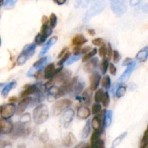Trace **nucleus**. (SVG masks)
<instances>
[{
  "mask_svg": "<svg viewBox=\"0 0 148 148\" xmlns=\"http://www.w3.org/2000/svg\"><path fill=\"white\" fill-rule=\"evenodd\" d=\"M30 121V116L29 114H23L20 118V122L22 123H26L29 122Z\"/></svg>",
  "mask_w": 148,
  "mask_h": 148,
  "instance_id": "nucleus-42",
  "label": "nucleus"
},
{
  "mask_svg": "<svg viewBox=\"0 0 148 148\" xmlns=\"http://www.w3.org/2000/svg\"><path fill=\"white\" fill-rule=\"evenodd\" d=\"M49 116V108L45 104L38 105L33 109V119L36 124H43L48 119Z\"/></svg>",
  "mask_w": 148,
  "mask_h": 148,
  "instance_id": "nucleus-1",
  "label": "nucleus"
},
{
  "mask_svg": "<svg viewBox=\"0 0 148 148\" xmlns=\"http://www.w3.org/2000/svg\"><path fill=\"white\" fill-rule=\"evenodd\" d=\"M90 116V111L87 106H82L77 110V116L81 119H86Z\"/></svg>",
  "mask_w": 148,
  "mask_h": 148,
  "instance_id": "nucleus-20",
  "label": "nucleus"
},
{
  "mask_svg": "<svg viewBox=\"0 0 148 148\" xmlns=\"http://www.w3.org/2000/svg\"><path fill=\"white\" fill-rule=\"evenodd\" d=\"M148 57V47L146 46L144 49L140 50L136 55V59L141 62H145Z\"/></svg>",
  "mask_w": 148,
  "mask_h": 148,
  "instance_id": "nucleus-22",
  "label": "nucleus"
},
{
  "mask_svg": "<svg viewBox=\"0 0 148 148\" xmlns=\"http://www.w3.org/2000/svg\"><path fill=\"white\" fill-rule=\"evenodd\" d=\"M81 58V56L79 53H77V54H75L74 56H71V57L68 58V59L66 60V65H71L72 64L75 62H77L78 60H79V59Z\"/></svg>",
  "mask_w": 148,
  "mask_h": 148,
  "instance_id": "nucleus-32",
  "label": "nucleus"
},
{
  "mask_svg": "<svg viewBox=\"0 0 148 148\" xmlns=\"http://www.w3.org/2000/svg\"><path fill=\"white\" fill-rule=\"evenodd\" d=\"M97 51L98 50H97L96 48L93 49L92 51H90L89 53H87L86 55H85V56L82 57V62H88V60H90V59L92 56H94L95 54H96Z\"/></svg>",
  "mask_w": 148,
  "mask_h": 148,
  "instance_id": "nucleus-29",
  "label": "nucleus"
},
{
  "mask_svg": "<svg viewBox=\"0 0 148 148\" xmlns=\"http://www.w3.org/2000/svg\"><path fill=\"white\" fill-rule=\"evenodd\" d=\"M55 76H56V80H57V82L64 83L68 79H69V77L71 76V72L69 70H68V69L63 71L61 70Z\"/></svg>",
  "mask_w": 148,
  "mask_h": 148,
  "instance_id": "nucleus-18",
  "label": "nucleus"
},
{
  "mask_svg": "<svg viewBox=\"0 0 148 148\" xmlns=\"http://www.w3.org/2000/svg\"><path fill=\"white\" fill-rule=\"evenodd\" d=\"M88 41L86 38H85V36H83L82 35H77L76 36L72 38V44L75 45V46H79L80 45L84 44L86 42Z\"/></svg>",
  "mask_w": 148,
  "mask_h": 148,
  "instance_id": "nucleus-23",
  "label": "nucleus"
},
{
  "mask_svg": "<svg viewBox=\"0 0 148 148\" xmlns=\"http://www.w3.org/2000/svg\"><path fill=\"white\" fill-rule=\"evenodd\" d=\"M101 106L100 105L99 103H95V104H93V106H92V114H94V115H97V114L101 111Z\"/></svg>",
  "mask_w": 148,
  "mask_h": 148,
  "instance_id": "nucleus-37",
  "label": "nucleus"
},
{
  "mask_svg": "<svg viewBox=\"0 0 148 148\" xmlns=\"http://www.w3.org/2000/svg\"><path fill=\"white\" fill-rule=\"evenodd\" d=\"M112 117H113V112L111 110H108L106 111V114L104 115V124L106 127L111 125L112 122Z\"/></svg>",
  "mask_w": 148,
  "mask_h": 148,
  "instance_id": "nucleus-26",
  "label": "nucleus"
},
{
  "mask_svg": "<svg viewBox=\"0 0 148 148\" xmlns=\"http://www.w3.org/2000/svg\"><path fill=\"white\" fill-rule=\"evenodd\" d=\"M111 53H112V49H111V46L110 45V43H108V48H106V56L104 59H106L107 60H109L111 59Z\"/></svg>",
  "mask_w": 148,
  "mask_h": 148,
  "instance_id": "nucleus-41",
  "label": "nucleus"
},
{
  "mask_svg": "<svg viewBox=\"0 0 148 148\" xmlns=\"http://www.w3.org/2000/svg\"><path fill=\"white\" fill-rule=\"evenodd\" d=\"M108 65H109L108 64V60H107L106 59H104L102 61L101 64V69L103 75H105V74L106 73L107 70H108Z\"/></svg>",
  "mask_w": 148,
  "mask_h": 148,
  "instance_id": "nucleus-35",
  "label": "nucleus"
},
{
  "mask_svg": "<svg viewBox=\"0 0 148 148\" xmlns=\"http://www.w3.org/2000/svg\"><path fill=\"white\" fill-rule=\"evenodd\" d=\"M72 140H75V137H74L72 134H69V135L66 137V144L67 145H69L72 144V143H74V141Z\"/></svg>",
  "mask_w": 148,
  "mask_h": 148,
  "instance_id": "nucleus-45",
  "label": "nucleus"
},
{
  "mask_svg": "<svg viewBox=\"0 0 148 148\" xmlns=\"http://www.w3.org/2000/svg\"><path fill=\"white\" fill-rule=\"evenodd\" d=\"M90 121H88L84 127L83 130L82 132V138H86L90 133Z\"/></svg>",
  "mask_w": 148,
  "mask_h": 148,
  "instance_id": "nucleus-27",
  "label": "nucleus"
},
{
  "mask_svg": "<svg viewBox=\"0 0 148 148\" xmlns=\"http://www.w3.org/2000/svg\"><path fill=\"white\" fill-rule=\"evenodd\" d=\"M13 129V124L11 121L8 119H2L0 120V132L3 134H10L12 132Z\"/></svg>",
  "mask_w": 148,
  "mask_h": 148,
  "instance_id": "nucleus-12",
  "label": "nucleus"
},
{
  "mask_svg": "<svg viewBox=\"0 0 148 148\" xmlns=\"http://www.w3.org/2000/svg\"><path fill=\"white\" fill-rule=\"evenodd\" d=\"M16 101H17V98H14V97H12L11 98L9 99V101H10V103H14Z\"/></svg>",
  "mask_w": 148,
  "mask_h": 148,
  "instance_id": "nucleus-53",
  "label": "nucleus"
},
{
  "mask_svg": "<svg viewBox=\"0 0 148 148\" xmlns=\"http://www.w3.org/2000/svg\"><path fill=\"white\" fill-rule=\"evenodd\" d=\"M69 55H70V53L68 51H66V53H65L62 56V57H61L62 59H61V60L58 62V65H59V66H62V65L63 64L64 62H66V60L68 59V58L69 57Z\"/></svg>",
  "mask_w": 148,
  "mask_h": 148,
  "instance_id": "nucleus-38",
  "label": "nucleus"
},
{
  "mask_svg": "<svg viewBox=\"0 0 148 148\" xmlns=\"http://www.w3.org/2000/svg\"><path fill=\"white\" fill-rule=\"evenodd\" d=\"M101 133L95 131L91 136V146L92 148H105L104 142L101 139Z\"/></svg>",
  "mask_w": 148,
  "mask_h": 148,
  "instance_id": "nucleus-9",
  "label": "nucleus"
},
{
  "mask_svg": "<svg viewBox=\"0 0 148 148\" xmlns=\"http://www.w3.org/2000/svg\"><path fill=\"white\" fill-rule=\"evenodd\" d=\"M84 86H85V83L82 80H78L75 83V86H74L73 89H72V92H74L75 95H79L84 89Z\"/></svg>",
  "mask_w": 148,
  "mask_h": 148,
  "instance_id": "nucleus-24",
  "label": "nucleus"
},
{
  "mask_svg": "<svg viewBox=\"0 0 148 148\" xmlns=\"http://www.w3.org/2000/svg\"><path fill=\"white\" fill-rule=\"evenodd\" d=\"M102 103L103 106L105 108H108V106H109V103H110V98H109V95H108V92H105L103 95V97L102 98Z\"/></svg>",
  "mask_w": 148,
  "mask_h": 148,
  "instance_id": "nucleus-36",
  "label": "nucleus"
},
{
  "mask_svg": "<svg viewBox=\"0 0 148 148\" xmlns=\"http://www.w3.org/2000/svg\"><path fill=\"white\" fill-rule=\"evenodd\" d=\"M16 86V82L15 81H12V82L7 83L4 88L1 90V96L3 98H6V97L8 95V94L10 93V91Z\"/></svg>",
  "mask_w": 148,
  "mask_h": 148,
  "instance_id": "nucleus-21",
  "label": "nucleus"
},
{
  "mask_svg": "<svg viewBox=\"0 0 148 148\" xmlns=\"http://www.w3.org/2000/svg\"><path fill=\"white\" fill-rule=\"evenodd\" d=\"M74 116H75V111L72 108H67L65 110L63 116H62V120H63V124L65 127H67L72 121L73 120Z\"/></svg>",
  "mask_w": 148,
  "mask_h": 148,
  "instance_id": "nucleus-14",
  "label": "nucleus"
},
{
  "mask_svg": "<svg viewBox=\"0 0 148 148\" xmlns=\"http://www.w3.org/2000/svg\"><path fill=\"white\" fill-rule=\"evenodd\" d=\"M92 44L95 45V46H102L103 45V39L101 38H98L93 39L92 41Z\"/></svg>",
  "mask_w": 148,
  "mask_h": 148,
  "instance_id": "nucleus-43",
  "label": "nucleus"
},
{
  "mask_svg": "<svg viewBox=\"0 0 148 148\" xmlns=\"http://www.w3.org/2000/svg\"><path fill=\"white\" fill-rule=\"evenodd\" d=\"M36 46L37 45L35 43H30V44H27L25 46L22 52L20 53L18 57H17V63L19 66L24 64L34 54L35 51H36Z\"/></svg>",
  "mask_w": 148,
  "mask_h": 148,
  "instance_id": "nucleus-2",
  "label": "nucleus"
},
{
  "mask_svg": "<svg viewBox=\"0 0 148 148\" xmlns=\"http://www.w3.org/2000/svg\"><path fill=\"white\" fill-rule=\"evenodd\" d=\"M14 136H23L27 134V129L25 127L24 123L17 122L13 126L12 131Z\"/></svg>",
  "mask_w": 148,
  "mask_h": 148,
  "instance_id": "nucleus-15",
  "label": "nucleus"
},
{
  "mask_svg": "<svg viewBox=\"0 0 148 148\" xmlns=\"http://www.w3.org/2000/svg\"><path fill=\"white\" fill-rule=\"evenodd\" d=\"M46 39V38L45 37L43 34H41L40 33H38V34L36 35V37H35V43H36V45L40 46V45L43 44V43L45 42Z\"/></svg>",
  "mask_w": 148,
  "mask_h": 148,
  "instance_id": "nucleus-28",
  "label": "nucleus"
},
{
  "mask_svg": "<svg viewBox=\"0 0 148 148\" xmlns=\"http://www.w3.org/2000/svg\"><path fill=\"white\" fill-rule=\"evenodd\" d=\"M0 133H1V132H0Z\"/></svg>",
  "mask_w": 148,
  "mask_h": 148,
  "instance_id": "nucleus-61",
  "label": "nucleus"
},
{
  "mask_svg": "<svg viewBox=\"0 0 148 148\" xmlns=\"http://www.w3.org/2000/svg\"><path fill=\"white\" fill-rule=\"evenodd\" d=\"M50 59L51 57H49V56H43V57L40 58L39 60H38L37 62H36L33 64V66L30 68V69L27 72V76L30 77L35 76L38 72L41 70L42 68L49 62Z\"/></svg>",
  "mask_w": 148,
  "mask_h": 148,
  "instance_id": "nucleus-4",
  "label": "nucleus"
},
{
  "mask_svg": "<svg viewBox=\"0 0 148 148\" xmlns=\"http://www.w3.org/2000/svg\"><path fill=\"white\" fill-rule=\"evenodd\" d=\"M111 9L116 14L121 15L126 12L127 6H126V3L123 0H114V1L111 4Z\"/></svg>",
  "mask_w": 148,
  "mask_h": 148,
  "instance_id": "nucleus-7",
  "label": "nucleus"
},
{
  "mask_svg": "<svg viewBox=\"0 0 148 148\" xmlns=\"http://www.w3.org/2000/svg\"><path fill=\"white\" fill-rule=\"evenodd\" d=\"M49 23L51 28H54L57 24V17L54 13H51L49 17Z\"/></svg>",
  "mask_w": 148,
  "mask_h": 148,
  "instance_id": "nucleus-34",
  "label": "nucleus"
},
{
  "mask_svg": "<svg viewBox=\"0 0 148 148\" xmlns=\"http://www.w3.org/2000/svg\"><path fill=\"white\" fill-rule=\"evenodd\" d=\"M132 61V60L131 58H129V57L126 58V59H124V62L122 63V65L123 66H127V65H129L130 63H131Z\"/></svg>",
  "mask_w": 148,
  "mask_h": 148,
  "instance_id": "nucleus-47",
  "label": "nucleus"
},
{
  "mask_svg": "<svg viewBox=\"0 0 148 148\" xmlns=\"http://www.w3.org/2000/svg\"><path fill=\"white\" fill-rule=\"evenodd\" d=\"M102 86L106 90H108L111 87V79L108 75H106L102 79Z\"/></svg>",
  "mask_w": 148,
  "mask_h": 148,
  "instance_id": "nucleus-30",
  "label": "nucleus"
},
{
  "mask_svg": "<svg viewBox=\"0 0 148 148\" xmlns=\"http://www.w3.org/2000/svg\"><path fill=\"white\" fill-rule=\"evenodd\" d=\"M103 95H104V92L102 89H99L98 90H97L95 94V97H94V99H95V103H101V101H102L103 97Z\"/></svg>",
  "mask_w": 148,
  "mask_h": 148,
  "instance_id": "nucleus-31",
  "label": "nucleus"
},
{
  "mask_svg": "<svg viewBox=\"0 0 148 148\" xmlns=\"http://www.w3.org/2000/svg\"><path fill=\"white\" fill-rule=\"evenodd\" d=\"M62 69V66L60 67V69H56L55 68L54 64H50L48 65L46 68H45L44 70V77L47 79H51L55 77V75L58 73L59 72H60Z\"/></svg>",
  "mask_w": 148,
  "mask_h": 148,
  "instance_id": "nucleus-10",
  "label": "nucleus"
},
{
  "mask_svg": "<svg viewBox=\"0 0 148 148\" xmlns=\"http://www.w3.org/2000/svg\"><path fill=\"white\" fill-rule=\"evenodd\" d=\"M40 33L43 34L46 38H48L50 36L52 33V28L50 27V26L48 25L46 23H43V25L41 27L40 30Z\"/></svg>",
  "mask_w": 148,
  "mask_h": 148,
  "instance_id": "nucleus-25",
  "label": "nucleus"
},
{
  "mask_svg": "<svg viewBox=\"0 0 148 148\" xmlns=\"http://www.w3.org/2000/svg\"><path fill=\"white\" fill-rule=\"evenodd\" d=\"M112 53H113V59H114V62L117 63V62L120 60V59H121V56H120L119 53L118 51L114 50L112 51Z\"/></svg>",
  "mask_w": 148,
  "mask_h": 148,
  "instance_id": "nucleus-40",
  "label": "nucleus"
},
{
  "mask_svg": "<svg viewBox=\"0 0 148 148\" xmlns=\"http://www.w3.org/2000/svg\"><path fill=\"white\" fill-rule=\"evenodd\" d=\"M112 1H114V0H112Z\"/></svg>",
  "mask_w": 148,
  "mask_h": 148,
  "instance_id": "nucleus-60",
  "label": "nucleus"
},
{
  "mask_svg": "<svg viewBox=\"0 0 148 148\" xmlns=\"http://www.w3.org/2000/svg\"><path fill=\"white\" fill-rule=\"evenodd\" d=\"M141 0H130V4L132 6H136L140 3Z\"/></svg>",
  "mask_w": 148,
  "mask_h": 148,
  "instance_id": "nucleus-49",
  "label": "nucleus"
},
{
  "mask_svg": "<svg viewBox=\"0 0 148 148\" xmlns=\"http://www.w3.org/2000/svg\"><path fill=\"white\" fill-rule=\"evenodd\" d=\"M135 66H136V62H134V61H132L131 63H130L129 65H127V69H126V70L123 72L121 76L119 77V82H126V81L130 78V77L131 76L132 73L134 68H135Z\"/></svg>",
  "mask_w": 148,
  "mask_h": 148,
  "instance_id": "nucleus-11",
  "label": "nucleus"
},
{
  "mask_svg": "<svg viewBox=\"0 0 148 148\" xmlns=\"http://www.w3.org/2000/svg\"><path fill=\"white\" fill-rule=\"evenodd\" d=\"M7 145V143L2 140H0V148H4Z\"/></svg>",
  "mask_w": 148,
  "mask_h": 148,
  "instance_id": "nucleus-51",
  "label": "nucleus"
},
{
  "mask_svg": "<svg viewBox=\"0 0 148 148\" xmlns=\"http://www.w3.org/2000/svg\"><path fill=\"white\" fill-rule=\"evenodd\" d=\"M126 90H127V88L124 85H121L118 88V89L116 90V95L117 98H121V97L124 96L126 93Z\"/></svg>",
  "mask_w": 148,
  "mask_h": 148,
  "instance_id": "nucleus-33",
  "label": "nucleus"
},
{
  "mask_svg": "<svg viewBox=\"0 0 148 148\" xmlns=\"http://www.w3.org/2000/svg\"><path fill=\"white\" fill-rule=\"evenodd\" d=\"M56 41H57V37H56V36H53V37L51 38L49 40V41L43 46V47L42 48V49L40 50V53H39V56H40V57L44 56L45 54L49 51V49L56 43Z\"/></svg>",
  "mask_w": 148,
  "mask_h": 148,
  "instance_id": "nucleus-17",
  "label": "nucleus"
},
{
  "mask_svg": "<svg viewBox=\"0 0 148 148\" xmlns=\"http://www.w3.org/2000/svg\"><path fill=\"white\" fill-rule=\"evenodd\" d=\"M101 75L98 72H93L90 77V88L92 91L96 90L101 82Z\"/></svg>",
  "mask_w": 148,
  "mask_h": 148,
  "instance_id": "nucleus-13",
  "label": "nucleus"
},
{
  "mask_svg": "<svg viewBox=\"0 0 148 148\" xmlns=\"http://www.w3.org/2000/svg\"><path fill=\"white\" fill-rule=\"evenodd\" d=\"M109 70L111 75H115L116 74V68L114 66V64H111L109 65Z\"/></svg>",
  "mask_w": 148,
  "mask_h": 148,
  "instance_id": "nucleus-46",
  "label": "nucleus"
},
{
  "mask_svg": "<svg viewBox=\"0 0 148 148\" xmlns=\"http://www.w3.org/2000/svg\"><path fill=\"white\" fill-rule=\"evenodd\" d=\"M72 105V101L69 99H62L55 103L52 106V112L55 116H58L62 114L66 109Z\"/></svg>",
  "mask_w": 148,
  "mask_h": 148,
  "instance_id": "nucleus-3",
  "label": "nucleus"
},
{
  "mask_svg": "<svg viewBox=\"0 0 148 148\" xmlns=\"http://www.w3.org/2000/svg\"><path fill=\"white\" fill-rule=\"evenodd\" d=\"M31 100L32 98L30 97H26L23 101H20V103L17 106V108H16V112L17 115H21L25 111L29 104L31 103Z\"/></svg>",
  "mask_w": 148,
  "mask_h": 148,
  "instance_id": "nucleus-16",
  "label": "nucleus"
},
{
  "mask_svg": "<svg viewBox=\"0 0 148 148\" xmlns=\"http://www.w3.org/2000/svg\"><path fill=\"white\" fill-rule=\"evenodd\" d=\"M104 7H105V2H104V1H98L94 5H92V7L88 10V12L85 14V17L84 20L85 21H88L92 17L97 15L99 13H101L104 9Z\"/></svg>",
  "mask_w": 148,
  "mask_h": 148,
  "instance_id": "nucleus-6",
  "label": "nucleus"
},
{
  "mask_svg": "<svg viewBox=\"0 0 148 148\" xmlns=\"http://www.w3.org/2000/svg\"><path fill=\"white\" fill-rule=\"evenodd\" d=\"M88 32H89L90 34H91V35H92V36H93V35L95 34V30H92V29H91V30H88Z\"/></svg>",
  "mask_w": 148,
  "mask_h": 148,
  "instance_id": "nucleus-54",
  "label": "nucleus"
},
{
  "mask_svg": "<svg viewBox=\"0 0 148 148\" xmlns=\"http://www.w3.org/2000/svg\"><path fill=\"white\" fill-rule=\"evenodd\" d=\"M86 148H92V147H90V146H88V147H86Z\"/></svg>",
  "mask_w": 148,
  "mask_h": 148,
  "instance_id": "nucleus-57",
  "label": "nucleus"
},
{
  "mask_svg": "<svg viewBox=\"0 0 148 148\" xmlns=\"http://www.w3.org/2000/svg\"><path fill=\"white\" fill-rule=\"evenodd\" d=\"M3 4H4V0H0V7L2 6Z\"/></svg>",
  "mask_w": 148,
  "mask_h": 148,
  "instance_id": "nucleus-56",
  "label": "nucleus"
},
{
  "mask_svg": "<svg viewBox=\"0 0 148 148\" xmlns=\"http://www.w3.org/2000/svg\"><path fill=\"white\" fill-rule=\"evenodd\" d=\"M3 87H4V83H0V92H1V90H2Z\"/></svg>",
  "mask_w": 148,
  "mask_h": 148,
  "instance_id": "nucleus-55",
  "label": "nucleus"
},
{
  "mask_svg": "<svg viewBox=\"0 0 148 148\" xmlns=\"http://www.w3.org/2000/svg\"><path fill=\"white\" fill-rule=\"evenodd\" d=\"M16 106L13 103H7L0 106V116L4 119H9L14 115Z\"/></svg>",
  "mask_w": 148,
  "mask_h": 148,
  "instance_id": "nucleus-5",
  "label": "nucleus"
},
{
  "mask_svg": "<svg viewBox=\"0 0 148 148\" xmlns=\"http://www.w3.org/2000/svg\"><path fill=\"white\" fill-rule=\"evenodd\" d=\"M0 46H1V38H0Z\"/></svg>",
  "mask_w": 148,
  "mask_h": 148,
  "instance_id": "nucleus-58",
  "label": "nucleus"
},
{
  "mask_svg": "<svg viewBox=\"0 0 148 148\" xmlns=\"http://www.w3.org/2000/svg\"><path fill=\"white\" fill-rule=\"evenodd\" d=\"M82 148H86V147H82Z\"/></svg>",
  "mask_w": 148,
  "mask_h": 148,
  "instance_id": "nucleus-59",
  "label": "nucleus"
},
{
  "mask_svg": "<svg viewBox=\"0 0 148 148\" xmlns=\"http://www.w3.org/2000/svg\"><path fill=\"white\" fill-rule=\"evenodd\" d=\"M53 1H54L56 4H59V5H62V4H64L66 2V0H53Z\"/></svg>",
  "mask_w": 148,
  "mask_h": 148,
  "instance_id": "nucleus-50",
  "label": "nucleus"
},
{
  "mask_svg": "<svg viewBox=\"0 0 148 148\" xmlns=\"http://www.w3.org/2000/svg\"><path fill=\"white\" fill-rule=\"evenodd\" d=\"M98 63V59L97 57L92 58L90 60H88V62L84 65V71L86 72H91L96 68Z\"/></svg>",
  "mask_w": 148,
  "mask_h": 148,
  "instance_id": "nucleus-19",
  "label": "nucleus"
},
{
  "mask_svg": "<svg viewBox=\"0 0 148 148\" xmlns=\"http://www.w3.org/2000/svg\"><path fill=\"white\" fill-rule=\"evenodd\" d=\"M91 125L95 131L102 133L104 126V115L95 116L91 121Z\"/></svg>",
  "mask_w": 148,
  "mask_h": 148,
  "instance_id": "nucleus-8",
  "label": "nucleus"
},
{
  "mask_svg": "<svg viewBox=\"0 0 148 148\" xmlns=\"http://www.w3.org/2000/svg\"><path fill=\"white\" fill-rule=\"evenodd\" d=\"M17 1V0H6L5 3H4V7L6 8H12L15 5Z\"/></svg>",
  "mask_w": 148,
  "mask_h": 148,
  "instance_id": "nucleus-39",
  "label": "nucleus"
},
{
  "mask_svg": "<svg viewBox=\"0 0 148 148\" xmlns=\"http://www.w3.org/2000/svg\"><path fill=\"white\" fill-rule=\"evenodd\" d=\"M68 51V48H67V47L64 48V49H62V51H61L60 53H59V54L58 55V58H61V57H62V56H63V55L64 54V53H66V51Z\"/></svg>",
  "mask_w": 148,
  "mask_h": 148,
  "instance_id": "nucleus-48",
  "label": "nucleus"
},
{
  "mask_svg": "<svg viewBox=\"0 0 148 148\" xmlns=\"http://www.w3.org/2000/svg\"><path fill=\"white\" fill-rule=\"evenodd\" d=\"M106 53V47L104 45H103L102 47L100 48L99 49V54L101 57L105 58Z\"/></svg>",
  "mask_w": 148,
  "mask_h": 148,
  "instance_id": "nucleus-44",
  "label": "nucleus"
},
{
  "mask_svg": "<svg viewBox=\"0 0 148 148\" xmlns=\"http://www.w3.org/2000/svg\"><path fill=\"white\" fill-rule=\"evenodd\" d=\"M90 51V47L87 46V47H85V49H82V53H87V52Z\"/></svg>",
  "mask_w": 148,
  "mask_h": 148,
  "instance_id": "nucleus-52",
  "label": "nucleus"
}]
</instances>
